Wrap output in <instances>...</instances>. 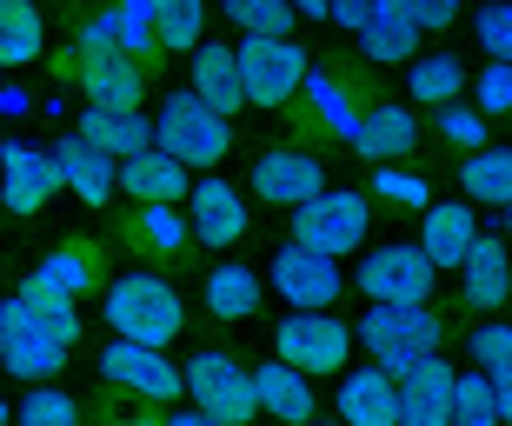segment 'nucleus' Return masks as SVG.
<instances>
[{
  "label": "nucleus",
  "instance_id": "423d86ee",
  "mask_svg": "<svg viewBox=\"0 0 512 426\" xmlns=\"http://www.w3.org/2000/svg\"><path fill=\"white\" fill-rule=\"evenodd\" d=\"M360 240H366V194H353V187H320L313 200L293 207V247L340 260Z\"/></svg>",
  "mask_w": 512,
  "mask_h": 426
},
{
  "label": "nucleus",
  "instance_id": "c85d7f7f",
  "mask_svg": "<svg viewBox=\"0 0 512 426\" xmlns=\"http://www.w3.org/2000/svg\"><path fill=\"white\" fill-rule=\"evenodd\" d=\"M40 47H47V27L34 0H0V67H34Z\"/></svg>",
  "mask_w": 512,
  "mask_h": 426
},
{
  "label": "nucleus",
  "instance_id": "f8f14e48",
  "mask_svg": "<svg viewBox=\"0 0 512 426\" xmlns=\"http://www.w3.org/2000/svg\"><path fill=\"white\" fill-rule=\"evenodd\" d=\"M399 393V420L393 426H446V407H453V367L446 360H413L406 373H393Z\"/></svg>",
  "mask_w": 512,
  "mask_h": 426
},
{
  "label": "nucleus",
  "instance_id": "f03ea898",
  "mask_svg": "<svg viewBox=\"0 0 512 426\" xmlns=\"http://www.w3.org/2000/svg\"><path fill=\"white\" fill-rule=\"evenodd\" d=\"M180 320H187V313H180V293H173L160 273H127V280L107 287V327H114V340L167 353V340L180 333Z\"/></svg>",
  "mask_w": 512,
  "mask_h": 426
},
{
  "label": "nucleus",
  "instance_id": "c9c22d12",
  "mask_svg": "<svg viewBox=\"0 0 512 426\" xmlns=\"http://www.w3.org/2000/svg\"><path fill=\"white\" fill-rule=\"evenodd\" d=\"M107 20H114L120 60H133V67H140V54H153V14H147V0H114V7H107Z\"/></svg>",
  "mask_w": 512,
  "mask_h": 426
},
{
  "label": "nucleus",
  "instance_id": "9d476101",
  "mask_svg": "<svg viewBox=\"0 0 512 426\" xmlns=\"http://www.w3.org/2000/svg\"><path fill=\"white\" fill-rule=\"evenodd\" d=\"M273 287H280V300L293 313H326L333 300H340V267L326 260V253H306V247H286L280 260H273Z\"/></svg>",
  "mask_w": 512,
  "mask_h": 426
},
{
  "label": "nucleus",
  "instance_id": "412c9836",
  "mask_svg": "<svg viewBox=\"0 0 512 426\" xmlns=\"http://www.w3.org/2000/svg\"><path fill=\"white\" fill-rule=\"evenodd\" d=\"M54 180L74 200H87V207H107V200H114V160H100L94 147H80L74 134L54 147Z\"/></svg>",
  "mask_w": 512,
  "mask_h": 426
},
{
  "label": "nucleus",
  "instance_id": "a878e982",
  "mask_svg": "<svg viewBox=\"0 0 512 426\" xmlns=\"http://www.w3.org/2000/svg\"><path fill=\"white\" fill-rule=\"evenodd\" d=\"M413 140H419V120L413 107H366L360 114V134H353V147H360L366 160H399V154H413Z\"/></svg>",
  "mask_w": 512,
  "mask_h": 426
},
{
  "label": "nucleus",
  "instance_id": "f704fd0d",
  "mask_svg": "<svg viewBox=\"0 0 512 426\" xmlns=\"http://www.w3.org/2000/svg\"><path fill=\"white\" fill-rule=\"evenodd\" d=\"M94 273H100V260H94V253L60 247V253H47V260L34 267V280H40V287H54V293H67V300H80V293L94 287Z\"/></svg>",
  "mask_w": 512,
  "mask_h": 426
},
{
  "label": "nucleus",
  "instance_id": "e433bc0d",
  "mask_svg": "<svg viewBox=\"0 0 512 426\" xmlns=\"http://www.w3.org/2000/svg\"><path fill=\"white\" fill-rule=\"evenodd\" d=\"M20 426H80V400L67 387H27Z\"/></svg>",
  "mask_w": 512,
  "mask_h": 426
},
{
  "label": "nucleus",
  "instance_id": "cd10ccee",
  "mask_svg": "<svg viewBox=\"0 0 512 426\" xmlns=\"http://www.w3.org/2000/svg\"><path fill=\"white\" fill-rule=\"evenodd\" d=\"M406 94H413L419 107H453V100L466 94V67H459V54H419L413 67H406Z\"/></svg>",
  "mask_w": 512,
  "mask_h": 426
},
{
  "label": "nucleus",
  "instance_id": "9b49d317",
  "mask_svg": "<svg viewBox=\"0 0 512 426\" xmlns=\"http://www.w3.org/2000/svg\"><path fill=\"white\" fill-rule=\"evenodd\" d=\"M100 373L114 380V387L140 393V400H180V367H173L160 347H133V340H114V347L100 353Z\"/></svg>",
  "mask_w": 512,
  "mask_h": 426
},
{
  "label": "nucleus",
  "instance_id": "4c0bfd02",
  "mask_svg": "<svg viewBox=\"0 0 512 426\" xmlns=\"http://www.w3.org/2000/svg\"><path fill=\"white\" fill-rule=\"evenodd\" d=\"M227 20L240 27V34H266V40L293 34V14H286L280 0H227Z\"/></svg>",
  "mask_w": 512,
  "mask_h": 426
},
{
  "label": "nucleus",
  "instance_id": "a211bd4d",
  "mask_svg": "<svg viewBox=\"0 0 512 426\" xmlns=\"http://www.w3.org/2000/svg\"><path fill=\"white\" fill-rule=\"evenodd\" d=\"M353 40H360L373 60L419 54V27H413V14H406V0H366L360 20H353Z\"/></svg>",
  "mask_w": 512,
  "mask_h": 426
},
{
  "label": "nucleus",
  "instance_id": "09e8293b",
  "mask_svg": "<svg viewBox=\"0 0 512 426\" xmlns=\"http://www.w3.org/2000/svg\"><path fill=\"white\" fill-rule=\"evenodd\" d=\"M280 7H286V14H313V20L326 14V0H280Z\"/></svg>",
  "mask_w": 512,
  "mask_h": 426
},
{
  "label": "nucleus",
  "instance_id": "a18cd8bd",
  "mask_svg": "<svg viewBox=\"0 0 512 426\" xmlns=\"http://www.w3.org/2000/svg\"><path fill=\"white\" fill-rule=\"evenodd\" d=\"M406 14H413L419 34H439V27H453V20H459V0H406Z\"/></svg>",
  "mask_w": 512,
  "mask_h": 426
},
{
  "label": "nucleus",
  "instance_id": "79ce46f5",
  "mask_svg": "<svg viewBox=\"0 0 512 426\" xmlns=\"http://www.w3.org/2000/svg\"><path fill=\"white\" fill-rule=\"evenodd\" d=\"M439 134L473 154V147H486V120H479L473 107H459V100H453V107H439Z\"/></svg>",
  "mask_w": 512,
  "mask_h": 426
},
{
  "label": "nucleus",
  "instance_id": "6e6552de",
  "mask_svg": "<svg viewBox=\"0 0 512 426\" xmlns=\"http://www.w3.org/2000/svg\"><path fill=\"white\" fill-rule=\"evenodd\" d=\"M273 360H286L293 373H340L346 353H353V333L333 313H286L280 333H273Z\"/></svg>",
  "mask_w": 512,
  "mask_h": 426
},
{
  "label": "nucleus",
  "instance_id": "0eeeda50",
  "mask_svg": "<svg viewBox=\"0 0 512 426\" xmlns=\"http://www.w3.org/2000/svg\"><path fill=\"white\" fill-rule=\"evenodd\" d=\"M180 387H193V413H207L213 426H247L253 413V380L233 353H193V367H180Z\"/></svg>",
  "mask_w": 512,
  "mask_h": 426
},
{
  "label": "nucleus",
  "instance_id": "1a4fd4ad",
  "mask_svg": "<svg viewBox=\"0 0 512 426\" xmlns=\"http://www.w3.org/2000/svg\"><path fill=\"white\" fill-rule=\"evenodd\" d=\"M439 273L419 260V247H373L360 260V293L366 307H426Z\"/></svg>",
  "mask_w": 512,
  "mask_h": 426
},
{
  "label": "nucleus",
  "instance_id": "b1692460",
  "mask_svg": "<svg viewBox=\"0 0 512 426\" xmlns=\"http://www.w3.org/2000/svg\"><path fill=\"white\" fill-rule=\"evenodd\" d=\"M80 87L94 107L107 114H140V67L120 54H100V60H80Z\"/></svg>",
  "mask_w": 512,
  "mask_h": 426
},
{
  "label": "nucleus",
  "instance_id": "c03bdc74",
  "mask_svg": "<svg viewBox=\"0 0 512 426\" xmlns=\"http://www.w3.org/2000/svg\"><path fill=\"white\" fill-rule=\"evenodd\" d=\"M80 54H87V60H100V54H120V47H114V20H107V7L80 20Z\"/></svg>",
  "mask_w": 512,
  "mask_h": 426
},
{
  "label": "nucleus",
  "instance_id": "f257e3e1",
  "mask_svg": "<svg viewBox=\"0 0 512 426\" xmlns=\"http://www.w3.org/2000/svg\"><path fill=\"white\" fill-rule=\"evenodd\" d=\"M0 327H7V347H0V367L20 373L27 387H47V373H60L67 347L80 340L74 300L40 280H20V293L0 307Z\"/></svg>",
  "mask_w": 512,
  "mask_h": 426
},
{
  "label": "nucleus",
  "instance_id": "2f4dec72",
  "mask_svg": "<svg viewBox=\"0 0 512 426\" xmlns=\"http://www.w3.org/2000/svg\"><path fill=\"white\" fill-rule=\"evenodd\" d=\"M300 87H306V100H313V114H320V127H326L333 140H353V134H360V107L346 100V87H340L333 74H306Z\"/></svg>",
  "mask_w": 512,
  "mask_h": 426
},
{
  "label": "nucleus",
  "instance_id": "5701e85b",
  "mask_svg": "<svg viewBox=\"0 0 512 426\" xmlns=\"http://www.w3.org/2000/svg\"><path fill=\"white\" fill-rule=\"evenodd\" d=\"M459 187H466V200L493 207V220H506V207H512V147H473V160H459Z\"/></svg>",
  "mask_w": 512,
  "mask_h": 426
},
{
  "label": "nucleus",
  "instance_id": "4be33fe9",
  "mask_svg": "<svg viewBox=\"0 0 512 426\" xmlns=\"http://www.w3.org/2000/svg\"><path fill=\"white\" fill-rule=\"evenodd\" d=\"M200 107H213V114L227 120L233 107H247L240 100V74H233V47H220V40H200L193 47V87H187Z\"/></svg>",
  "mask_w": 512,
  "mask_h": 426
},
{
  "label": "nucleus",
  "instance_id": "6ab92c4d",
  "mask_svg": "<svg viewBox=\"0 0 512 426\" xmlns=\"http://www.w3.org/2000/svg\"><path fill=\"white\" fill-rule=\"evenodd\" d=\"M127 187L140 207H173V200L187 194V167H173L160 147H140L133 160H120L114 167V194Z\"/></svg>",
  "mask_w": 512,
  "mask_h": 426
},
{
  "label": "nucleus",
  "instance_id": "aec40b11",
  "mask_svg": "<svg viewBox=\"0 0 512 426\" xmlns=\"http://www.w3.org/2000/svg\"><path fill=\"white\" fill-rule=\"evenodd\" d=\"M399 420V393L393 373L380 367H353L340 380V426H393Z\"/></svg>",
  "mask_w": 512,
  "mask_h": 426
},
{
  "label": "nucleus",
  "instance_id": "473e14b6",
  "mask_svg": "<svg viewBox=\"0 0 512 426\" xmlns=\"http://www.w3.org/2000/svg\"><path fill=\"white\" fill-rule=\"evenodd\" d=\"M446 426H506L499 393L486 387L479 373H453V407H446Z\"/></svg>",
  "mask_w": 512,
  "mask_h": 426
},
{
  "label": "nucleus",
  "instance_id": "58836bf2",
  "mask_svg": "<svg viewBox=\"0 0 512 426\" xmlns=\"http://www.w3.org/2000/svg\"><path fill=\"white\" fill-rule=\"evenodd\" d=\"M133 233H140L153 253H180L187 247V220H180L173 207H140L133 213Z\"/></svg>",
  "mask_w": 512,
  "mask_h": 426
},
{
  "label": "nucleus",
  "instance_id": "ddd939ff",
  "mask_svg": "<svg viewBox=\"0 0 512 426\" xmlns=\"http://www.w3.org/2000/svg\"><path fill=\"white\" fill-rule=\"evenodd\" d=\"M60 194L54 180V154L47 147H0V200H7V213H40L47 200Z\"/></svg>",
  "mask_w": 512,
  "mask_h": 426
},
{
  "label": "nucleus",
  "instance_id": "37998d69",
  "mask_svg": "<svg viewBox=\"0 0 512 426\" xmlns=\"http://www.w3.org/2000/svg\"><path fill=\"white\" fill-rule=\"evenodd\" d=\"M380 200H393V207H433V194H426V180L419 174H399V167H380Z\"/></svg>",
  "mask_w": 512,
  "mask_h": 426
},
{
  "label": "nucleus",
  "instance_id": "f3484780",
  "mask_svg": "<svg viewBox=\"0 0 512 426\" xmlns=\"http://www.w3.org/2000/svg\"><path fill=\"white\" fill-rule=\"evenodd\" d=\"M426 213V233H419V260L426 267H466V253H473L479 240V213H466L459 200H446V207H419Z\"/></svg>",
  "mask_w": 512,
  "mask_h": 426
},
{
  "label": "nucleus",
  "instance_id": "ea45409f",
  "mask_svg": "<svg viewBox=\"0 0 512 426\" xmlns=\"http://www.w3.org/2000/svg\"><path fill=\"white\" fill-rule=\"evenodd\" d=\"M473 94H479V107H473L479 120L512 114V67H506V60H486V74H479V87H473Z\"/></svg>",
  "mask_w": 512,
  "mask_h": 426
},
{
  "label": "nucleus",
  "instance_id": "39448f33",
  "mask_svg": "<svg viewBox=\"0 0 512 426\" xmlns=\"http://www.w3.org/2000/svg\"><path fill=\"white\" fill-rule=\"evenodd\" d=\"M233 74H240V100H253V107H286L313 67H306V54L293 47V34L286 40L247 34L240 47H233Z\"/></svg>",
  "mask_w": 512,
  "mask_h": 426
},
{
  "label": "nucleus",
  "instance_id": "3c124183",
  "mask_svg": "<svg viewBox=\"0 0 512 426\" xmlns=\"http://www.w3.org/2000/svg\"><path fill=\"white\" fill-rule=\"evenodd\" d=\"M120 426H160V420H120Z\"/></svg>",
  "mask_w": 512,
  "mask_h": 426
},
{
  "label": "nucleus",
  "instance_id": "864d4df0",
  "mask_svg": "<svg viewBox=\"0 0 512 426\" xmlns=\"http://www.w3.org/2000/svg\"><path fill=\"white\" fill-rule=\"evenodd\" d=\"M0 347H7V327H0Z\"/></svg>",
  "mask_w": 512,
  "mask_h": 426
},
{
  "label": "nucleus",
  "instance_id": "c756f323",
  "mask_svg": "<svg viewBox=\"0 0 512 426\" xmlns=\"http://www.w3.org/2000/svg\"><path fill=\"white\" fill-rule=\"evenodd\" d=\"M147 14H153V47H167V54H193L200 47L207 0H147Z\"/></svg>",
  "mask_w": 512,
  "mask_h": 426
},
{
  "label": "nucleus",
  "instance_id": "bb28decb",
  "mask_svg": "<svg viewBox=\"0 0 512 426\" xmlns=\"http://www.w3.org/2000/svg\"><path fill=\"white\" fill-rule=\"evenodd\" d=\"M466 280H459V293H466V307H479V313H493L499 300H506V247H499L493 233H479L473 240V253H466Z\"/></svg>",
  "mask_w": 512,
  "mask_h": 426
},
{
  "label": "nucleus",
  "instance_id": "7ed1b4c3",
  "mask_svg": "<svg viewBox=\"0 0 512 426\" xmlns=\"http://www.w3.org/2000/svg\"><path fill=\"white\" fill-rule=\"evenodd\" d=\"M147 140L173 160V167H213V160H227L233 127H227L220 114H213V107H200L193 94H173L167 107L153 114Z\"/></svg>",
  "mask_w": 512,
  "mask_h": 426
},
{
  "label": "nucleus",
  "instance_id": "393cba45",
  "mask_svg": "<svg viewBox=\"0 0 512 426\" xmlns=\"http://www.w3.org/2000/svg\"><path fill=\"white\" fill-rule=\"evenodd\" d=\"M74 140H80V147H94L100 160H114V167H120V160H133L140 147H153L147 120H140V114H107V107H87V120H80Z\"/></svg>",
  "mask_w": 512,
  "mask_h": 426
},
{
  "label": "nucleus",
  "instance_id": "20e7f679",
  "mask_svg": "<svg viewBox=\"0 0 512 426\" xmlns=\"http://www.w3.org/2000/svg\"><path fill=\"white\" fill-rule=\"evenodd\" d=\"M360 340H366V353H373L380 373H406L413 360H433L446 327L433 320V307H366Z\"/></svg>",
  "mask_w": 512,
  "mask_h": 426
},
{
  "label": "nucleus",
  "instance_id": "8fccbe9b",
  "mask_svg": "<svg viewBox=\"0 0 512 426\" xmlns=\"http://www.w3.org/2000/svg\"><path fill=\"white\" fill-rule=\"evenodd\" d=\"M160 426H213L207 413H173V420H160Z\"/></svg>",
  "mask_w": 512,
  "mask_h": 426
},
{
  "label": "nucleus",
  "instance_id": "603ef678",
  "mask_svg": "<svg viewBox=\"0 0 512 426\" xmlns=\"http://www.w3.org/2000/svg\"><path fill=\"white\" fill-rule=\"evenodd\" d=\"M0 426H7V393H0Z\"/></svg>",
  "mask_w": 512,
  "mask_h": 426
},
{
  "label": "nucleus",
  "instance_id": "72a5a7b5",
  "mask_svg": "<svg viewBox=\"0 0 512 426\" xmlns=\"http://www.w3.org/2000/svg\"><path fill=\"white\" fill-rule=\"evenodd\" d=\"M473 353H479V380L499 393V413H512V333L506 327H479Z\"/></svg>",
  "mask_w": 512,
  "mask_h": 426
},
{
  "label": "nucleus",
  "instance_id": "2eb2a0df",
  "mask_svg": "<svg viewBox=\"0 0 512 426\" xmlns=\"http://www.w3.org/2000/svg\"><path fill=\"white\" fill-rule=\"evenodd\" d=\"M247 380H253V407L260 413H273L280 426H313L320 400H313L306 373H293L286 360H266V367H247Z\"/></svg>",
  "mask_w": 512,
  "mask_h": 426
},
{
  "label": "nucleus",
  "instance_id": "dca6fc26",
  "mask_svg": "<svg viewBox=\"0 0 512 426\" xmlns=\"http://www.w3.org/2000/svg\"><path fill=\"white\" fill-rule=\"evenodd\" d=\"M187 233L207 240V247H233V240L247 233V200H240V187H227V180H200V187H193Z\"/></svg>",
  "mask_w": 512,
  "mask_h": 426
},
{
  "label": "nucleus",
  "instance_id": "49530a36",
  "mask_svg": "<svg viewBox=\"0 0 512 426\" xmlns=\"http://www.w3.org/2000/svg\"><path fill=\"white\" fill-rule=\"evenodd\" d=\"M360 7H366V0H326V20H340V27H353V20H360Z\"/></svg>",
  "mask_w": 512,
  "mask_h": 426
},
{
  "label": "nucleus",
  "instance_id": "de8ad7c7",
  "mask_svg": "<svg viewBox=\"0 0 512 426\" xmlns=\"http://www.w3.org/2000/svg\"><path fill=\"white\" fill-rule=\"evenodd\" d=\"M0 114H34V100L20 94V87H0Z\"/></svg>",
  "mask_w": 512,
  "mask_h": 426
},
{
  "label": "nucleus",
  "instance_id": "4468645a",
  "mask_svg": "<svg viewBox=\"0 0 512 426\" xmlns=\"http://www.w3.org/2000/svg\"><path fill=\"white\" fill-rule=\"evenodd\" d=\"M326 187V167L320 154H306V147H273V154L253 167V194L273 200V207H300Z\"/></svg>",
  "mask_w": 512,
  "mask_h": 426
},
{
  "label": "nucleus",
  "instance_id": "7c9ffc66",
  "mask_svg": "<svg viewBox=\"0 0 512 426\" xmlns=\"http://www.w3.org/2000/svg\"><path fill=\"white\" fill-rule=\"evenodd\" d=\"M207 313L213 320H253L260 313V280H253L247 267H213L207 273Z\"/></svg>",
  "mask_w": 512,
  "mask_h": 426
},
{
  "label": "nucleus",
  "instance_id": "a19ab883",
  "mask_svg": "<svg viewBox=\"0 0 512 426\" xmlns=\"http://www.w3.org/2000/svg\"><path fill=\"white\" fill-rule=\"evenodd\" d=\"M479 47H486V60H512V7L506 0L479 7Z\"/></svg>",
  "mask_w": 512,
  "mask_h": 426
}]
</instances>
